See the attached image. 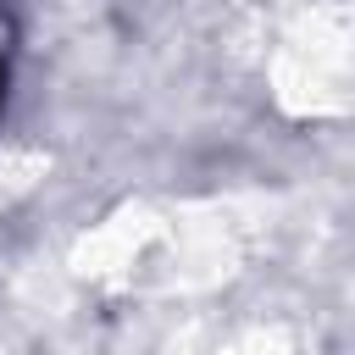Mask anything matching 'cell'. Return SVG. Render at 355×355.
Instances as JSON below:
<instances>
[{
    "mask_svg": "<svg viewBox=\"0 0 355 355\" xmlns=\"http://www.w3.org/2000/svg\"><path fill=\"white\" fill-rule=\"evenodd\" d=\"M0 94H6V67H0Z\"/></svg>",
    "mask_w": 355,
    "mask_h": 355,
    "instance_id": "6da1fadb",
    "label": "cell"
}]
</instances>
